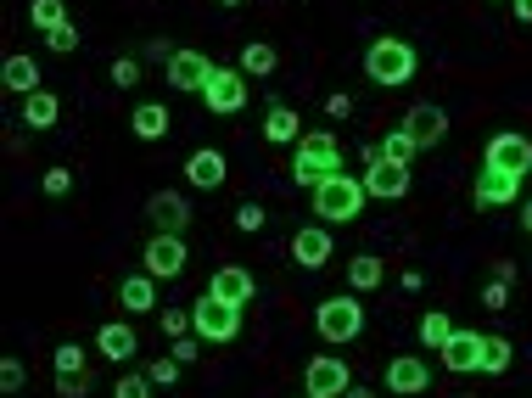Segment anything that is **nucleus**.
<instances>
[{
    "instance_id": "nucleus-24",
    "label": "nucleus",
    "mask_w": 532,
    "mask_h": 398,
    "mask_svg": "<svg viewBox=\"0 0 532 398\" xmlns=\"http://www.w3.org/2000/svg\"><path fill=\"white\" fill-rule=\"evenodd\" d=\"M56 118H62V101H56L51 90H34V96L23 101V124L28 129H56Z\"/></svg>"
},
{
    "instance_id": "nucleus-15",
    "label": "nucleus",
    "mask_w": 532,
    "mask_h": 398,
    "mask_svg": "<svg viewBox=\"0 0 532 398\" xmlns=\"http://www.w3.org/2000/svg\"><path fill=\"white\" fill-rule=\"evenodd\" d=\"M146 219H152L157 230H168V236H185V225H191V202H185L180 191H157V197H146Z\"/></svg>"
},
{
    "instance_id": "nucleus-13",
    "label": "nucleus",
    "mask_w": 532,
    "mask_h": 398,
    "mask_svg": "<svg viewBox=\"0 0 532 398\" xmlns=\"http://www.w3.org/2000/svg\"><path fill=\"white\" fill-rule=\"evenodd\" d=\"M404 129H409V141L426 152V146H437L448 135V113L437 107V101H420V107H409V113H404Z\"/></svg>"
},
{
    "instance_id": "nucleus-36",
    "label": "nucleus",
    "mask_w": 532,
    "mask_h": 398,
    "mask_svg": "<svg viewBox=\"0 0 532 398\" xmlns=\"http://www.w3.org/2000/svg\"><path fill=\"white\" fill-rule=\"evenodd\" d=\"M23 382H28L23 359H6V365H0V393H23Z\"/></svg>"
},
{
    "instance_id": "nucleus-23",
    "label": "nucleus",
    "mask_w": 532,
    "mask_h": 398,
    "mask_svg": "<svg viewBox=\"0 0 532 398\" xmlns=\"http://www.w3.org/2000/svg\"><path fill=\"white\" fill-rule=\"evenodd\" d=\"M129 129H135L140 141H163L168 135V107L163 101H140L135 113H129Z\"/></svg>"
},
{
    "instance_id": "nucleus-21",
    "label": "nucleus",
    "mask_w": 532,
    "mask_h": 398,
    "mask_svg": "<svg viewBox=\"0 0 532 398\" xmlns=\"http://www.w3.org/2000/svg\"><path fill=\"white\" fill-rule=\"evenodd\" d=\"M118 303H124V314H152L157 309V275H124V286H118Z\"/></svg>"
},
{
    "instance_id": "nucleus-12",
    "label": "nucleus",
    "mask_w": 532,
    "mask_h": 398,
    "mask_svg": "<svg viewBox=\"0 0 532 398\" xmlns=\"http://www.w3.org/2000/svg\"><path fill=\"white\" fill-rule=\"evenodd\" d=\"M387 387H392L398 398L426 393V387H432V365H426V359H415V354H392V365H387Z\"/></svg>"
},
{
    "instance_id": "nucleus-46",
    "label": "nucleus",
    "mask_w": 532,
    "mask_h": 398,
    "mask_svg": "<svg viewBox=\"0 0 532 398\" xmlns=\"http://www.w3.org/2000/svg\"><path fill=\"white\" fill-rule=\"evenodd\" d=\"M510 6H516V17H521V23H532V0H510Z\"/></svg>"
},
{
    "instance_id": "nucleus-1",
    "label": "nucleus",
    "mask_w": 532,
    "mask_h": 398,
    "mask_svg": "<svg viewBox=\"0 0 532 398\" xmlns=\"http://www.w3.org/2000/svg\"><path fill=\"white\" fill-rule=\"evenodd\" d=\"M331 174H342V146H336L331 129H308L303 141H297V157H292V180L297 185H314L331 180Z\"/></svg>"
},
{
    "instance_id": "nucleus-14",
    "label": "nucleus",
    "mask_w": 532,
    "mask_h": 398,
    "mask_svg": "<svg viewBox=\"0 0 532 398\" xmlns=\"http://www.w3.org/2000/svg\"><path fill=\"white\" fill-rule=\"evenodd\" d=\"M208 79H213V62L202 57V51H174V57H168V85L174 90H196V96H202Z\"/></svg>"
},
{
    "instance_id": "nucleus-4",
    "label": "nucleus",
    "mask_w": 532,
    "mask_h": 398,
    "mask_svg": "<svg viewBox=\"0 0 532 398\" xmlns=\"http://www.w3.org/2000/svg\"><path fill=\"white\" fill-rule=\"evenodd\" d=\"M314 331H320L331 348L353 342V337L364 331V303L353 298V292H336V298H325L320 309H314Z\"/></svg>"
},
{
    "instance_id": "nucleus-48",
    "label": "nucleus",
    "mask_w": 532,
    "mask_h": 398,
    "mask_svg": "<svg viewBox=\"0 0 532 398\" xmlns=\"http://www.w3.org/2000/svg\"><path fill=\"white\" fill-rule=\"evenodd\" d=\"M348 398H376V393H370V387H348Z\"/></svg>"
},
{
    "instance_id": "nucleus-50",
    "label": "nucleus",
    "mask_w": 532,
    "mask_h": 398,
    "mask_svg": "<svg viewBox=\"0 0 532 398\" xmlns=\"http://www.w3.org/2000/svg\"><path fill=\"white\" fill-rule=\"evenodd\" d=\"M303 398H314V393H303Z\"/></svg>"
},
{
    "instance_id": "nucleus-39",
    "label": "nucleus",
    "mask_w": 532,
    "mask_h": 398,
    "mask_svg": "<svg viewBox=\"0 0 532 398\" xmlns=\"http://www.w3.org/2000/svg\"><path fill=\"white\" fill-rule=\"evenodd\" d=\"M191 331V309H163V337H185Z\"/></svg>"
},
{
    "instance_id": "nucleus-16",
    "label": "nucleus",
    "mask_w": 532,
    "mask_h": 398,
    "mask_svg": "<svg viewBox=\"0 0 532 398\" xmlns=\"http://www.w3.org/2000/svg\"><path fill=\"white\" fill-rule=\"evenodd\" d=\"M521 197V174H504V169H488L476 174V208H504V202Z\"/></svg>"
},
{
    "instance_id": "nucleus-29",
    "label": "nucleus",
    "mask_w": 532,
    "mask_h": 398,
    "mask_svg": "<svg viewBox=\"0 0 532 398\" xmlns=\"http://www.w3.org/2000/svg\"><path fill=\"white\" fill-rule=\"evenodd\" d=\"M454 337V320H448L443 309H432V314H420V348H443V342Z\"/></svg>"
},
{
    "instance_id": "nucleus-40",
    "label": "nucleus",
    "mask_w": 532,
    "mask_h": 398,
    "mask_svg": "<svg viewBox=\"0 0 532 398\" xmlns=\"http://www.w3.org/2000/svg\"><path fill=\"white\" fill-rule=\"evenodd\" d=\"M264 219H269V214L258 208V202H241V208H236V225H241V230H264Z\"/></svg>"
},
{
    "instance_id": "nucleus-34",
    "label": "nucleus",
    "mask_w": 532,
    "mask_h": 398,
    "mask_svg": "<svg viewBox=\"0 0 532 398\" xmlns=\"http://www.w3.org/2000/svg\"><path fill=\"white\" fill-rule=\"evenodd\" d=\"M45 45H51L56 57H68V51H79V29H73V23H62V29L45 34Z\"/></svg>"
},
{
    "instance_id": "nucleus-8",
    "label": "nucleus",
    "mask_w": 532,
    "mask_h": 398,
    "mask_svg": "<svg viewBox=\"0 0 532 398\" xmlns=\"http://www.w3.org/2000/svg\"><path fill=\"white\" fill-rule=\"evenodd\" d=\"M488 169H504V174H521L527 180V169H532V141L521 135V129H499L488 141V157H482Z\"/></svg>"
},
{
    "instance_id": "nucleus-38",
    "label": "nucleus",
    "mask_w": 532,
    "mask_h": 398,
    "mask_svg": "<svg viewBox=\"0 0 532 398\" xmlns=\"http://www.w3.org/2000/svg\"><path fill=\"white\" fill-rule=\"evenodd\" d=\"M504 303H510V281H488V286H482V309L504 314Z\"/></svg>"
},
{
    "instance_id": "nucleus-32",
    "label": "nucleus",
    "mask_w": 532,
    "mask_h": 398,
    "mask_svg": "<svg viewBox=\"0 0 532 398\" xmlns=\"http://www.w3.org/2000/svg\"><path fill=\"white\" fill-rule=\"evenodd\" d=\"M56 376H84V348L79 342H62V348H56Z\"/></svg>"
},
{
    "instance_id": "nucleus-3",
    "label": "nucleus",
    "mask_w": 532,
    "mask_h": 398,
    "mask_svg": "<svg viewBox=\"0 0 532 398\" xmlns=\"http://www.w3.org/2000/svg\"><path fill=\"white\" fill-rule=\"evenodd\" d=\"M364 73H370V85L398 90V85H409V79L420 73V57H415V45L409 40H376L370 51H364Z\"/></svg>"
},
{
    "instance_id": "nucleus-6",
    "label": "nucleus",
    "mask_w": 532,
    "mask_h": 398,
    "mask_svg": "<svg viewBox=\"0 0 532 398\" xmlns=\"http://www.w3.org/2000/svg\"><path fill=\"white\" fill-rule=\"evenodd\" d=\"M348 387H353L348 359L320 354V359H308V365H303V393H314V398H348Z\"/></svg>"
},
{
    "instance_id": "nucleus-45",
    "label": "nucleus",
    "mask_w": 532,
    "mask_h": 398,
    "mask_svg": "<svg viewBox=\"0 0 532 398\" xmlns=\"http://www.w3.org/2000/svg\"><path fill=\"white\" fill-rule=\"evenodd\" d=\"M146 57H152V62H168L174 51H168V40H152V45H146Z\"/></svg>"
},
{
    "instance_id": "nucleus-22",
    "label": "nucleus",
    "mask_w": 532,
    "mask_h": 398,
    "mask_svg": "<svg viewBox=\"0 0 532 398\" xmlns=\"http://www.w3.org/2000/svg\"><path fill=\"white\" fill-rule=\"evenodd\" d=\"M0 79H6V90H17V96H34V90H40V62L17 51V57H6Z\"/></svg>"
},
{
    "instance_id": "nucleus-11",
    "label": "nucleus",
    "mask_w": 532,
    "mask_h": 398,
    "mask_svg": "<svg viewBox=\"0 0 532 398\" xmlns=\"http://www.w3.org/2000/svg\"><path fill=\"white\" fill-rule=\"evenodd\" d=\"M482 348H488L482 331H460V326H454V337H448L437 354H443V365L454 370V376H471V370H482Z\"/></svg>"
},
{
    "instance_id": "nucleus-41",
    "label": "nucleus",
    "mask_w": 532,
    "mask_h": 398,
    "mask_svg": "<svg viewBox=\"0 0 532 398\" xmlns=\"http://www.w3.org/2000/svg\"><path fill=\"white\" fill-rule=\"evenodd\" d=\"M68 191H73V174H68V169H51V174H45V197H68Z\"/></svg>"
},
{
    "instance_id": "nucleus-7",
    "label": "nucleus",
    "mask_w": 532,
    "mask_h": 398,
    "mask_svg": "<svg viewBox=\"0 0 532 398\" xmlns=\"http://www.w3.org/2000/svg\"><path fill=\"white\" fill-rule=\"evenodd\" d=\"M364 191H370L376 202H404L409 197V163L370 157V163H364Z\"/></svg>"
},
{
    "instance_id": "nucleus-25",
    "label": "nucleus",
    "mask_w": 532,
    "mask_h": 398,
    "mask_svg": "<svg viewBox=\"0 0 532 398\" xmlns=\"http://www.w3.org/2000/svg\"><path fill=\"white\" fill-rule=\"evenodd\" d=\"M264 141H275V146L303 141V118H297L292 107H269V118H264Z\"/></svg>"
},
{
    "instance_id": "nucleus-27",
    "label": "nucleus",
    "mask_w": 532,
    "mask_h": 398,
    "mask_svg": "<svg viewBox=\"0 0 532 398\" xmlns=\"http://www.w3.org/2000/svg\"><path fill=\"white\" fill-rule=\"evenodd\" d=\"M381 275H387V264H381L376 253H359V258L348 264V286H353V292H376Z\"/></svg>"
},
{
    "instance_id": "nucleus-37",
    "label": "nucleus",
    "mask_w": 532,
    "mask_h": 398,
    "mask_svg": "<svg viewBox=\"0 0 532 398\" xmlns=\"http://www.w3.org/2000/svg\"><path fill=\"white\" fill-rule=\"evenodd\" d=\"M112 85H118V90L140 85V62L135 57H118V62H112Z\"/></svg>"
},
{
    "instance_id": "nucleus-20",
    "label": "nucleus",
    "mask_w": 532,
    "mask_h": 398,
    "mask_svg": "<svg viewBox=\"0 0 532 398\" xmlns=\"http://www.w3.org/2000/svg\"><path fill=\"white\" fill-rule=\"evenodd\" d=\"M96 348L112 359V365H129V359H135V348H140V337L124 326V320H107V326L96 331Z\"/></svg>"
},
{
    "instance_id": "nucleus-28",
    "label": "nucleus",
    "mask_w": 532,
    "mask_h": 398,
    "mask_svg": "<svg viewBox=\"0 0 532 398\" xmlns=\"http://www.w3.org/2000/svg\"><path fill=\"white\" fill-rule=\"evenodd\" d=\"M28 23H34V29H62V23H68V6H62V0H28Z\"/></svg>"
},
{
    "instance_id": "nucleus-5",
    "label": "nucleus",
    "mask_w": 532,
    "mask_h": 398,
    "mask_svg": "<svg viewBox=\"0 0 532 398\" xmlns=\"http://www.w3.org/2000/svg\"><path fill=\"white\" fill-rule=\"evenodd\" d=\"M191 331L202 342H236L241 337V309L224 303L219 292H202V298L191 303Z\"/></svg>"
},
{
    "instance_id": "nucleus-43",
    "label": "nucleus",
    "mask_w": 532,
    "mask_h": 398,
    "mask_svg": "<svg viewBox=\"0 0 532 398\" xmlns=\"http://www.w3.org/2000/svg\"><path fill=\"white\" fill-rule=\"evenodd\" d=\"M196 354H202V337H174V359H180V365H191Z\"/></svg>"
},
{
    "instance_id": "nucleus-30",
    "label": "nucleus",
    "mask_w": 532,
    "mask_h": 398,
    "mask_svg": "<svg viewBox=\"0 0 532 398\" xmlns=\"http://www.w3.org/2000/svg\"><path fill=\"white\" fill-rule=\"evenodd\" d=\"M510 370V337L488 331V348H482V376H504Z\"/></svg>"
},
{
    "instance_id": "nucleus-31",
    "label": "nucleus",
    "mask_w": 532,
    "mask_h": 398,
    "mask_svg": "<svg viewBox=\"0 0 532 398\" xmlns=\"http://www.w3.org/2000/svg\"><path fill=\"white\" fill-rule=\"evenodd\" d=\"M415 152H420V146L409 141V129H392L387 141H381V157H392V163H409Z\"/></svg>"
},
{
    "instance_id": "nucleus-10",
    "label": "nucleus",
    "mask_w": 532,
    "mask_h": 398,
    "mask_svg": "<svg viewBox=\"0 0 532 398\" xmlns=\"http://www.w3.org/2000/svg\"><path fill=\"white\" fill-rule=\"evenodd\" d=\"M202 101H208V113H241V107H247V73L241 68H213Z\"/></svg>"
},
{
    "instance_id": "nucleus-35",
    "label": "nucleus",
    "mask_w": 532,
    "mask_h": 398,
    "mask_svg": "<svg viewBox=\"0 0 532 398\" xmlns=\"http://www.w3.org/2000/svg\"><path fill=\"white\" fill-rule=\"evenodd\" d=\"M146 376H152V387H174V382H180V359H152Z\"/></svg>"
},
{
    "instance_id": "nucleus-49",
    "label": "nucleus",
    "mask_w": 532,
    "mask_h": 398,
    "mask_svg": "<svg viewBox=\"0 0 532 398\" xmlns=\"http://www.w3.org/2000/svg\"><path fill=\"white\" fill-rule=\"evenodd\" d=\"M219 6H241V0H219Z\"/></svg>"
},
{
    "instance_id": "nucleus-42",
    "label": "nucleus",
    "mask_w": 532,
    "mask_h": 398,
    "mask_svg": "<svg viewBox=\"0 0 532 398\" xmlns=\"http://www.w3.org/2000/svg\"><path fill=\"white\" fill-rule=\"evenodd\" d=\"M84 393H90L84 376H56V398H84Z\"/></svg>"
},
{
    "instance_id": "nucleus-2",
    "label": "nucleus",
    "mask_w": 532,
    "mask_h": 398,
    "mask_svg": "<svg viewBox=\"0 0 532 398\" xmlns=\"http://www.w3.org/2000/svg\"><path fill=\"white\" fill-rule=\"evenodd\" d=\"M364 197H370L364 180H353V174L342 169V174L314 185V214H320V225H348V219L364 214Z\"/></svg>"
},
{
    "instance_id": "nucleus-26",
    "label": "nucleus",
    "mask_w": 532,
    "mask_h": 398,
    "mask_svg": "<svg viewBox=\"0 0 532 398\" xmlns=\"http://www.w3.org/2000/svg\"><path fill=\"white\" fill-rule=\"evenodd\" d=\"M275 62H280V51L269 40H252V45H241V62L236 68L241 73H258V79H269V73H275Z\"/></svg>"
},
{
    "instance_id": "nucleus-17",
    "label": "nucleus",
    "mask_w": 532,
    "mask_h": 398,
    "mask_svg": "<svg viewBox=\"0 0 532 398\" xmlns=\"http://www.w3.org/2000/svg\"><path fill=\"white\" fill-rule=\"evenodd\" d=\"M224 174H230V163H224V152H213V146H202V152L185 157V180H191L196 191H219Z\"/></svg>"
},
{
    "instance_id": "nucleus-44",
    "label": "nucleus",
    "mask_w": 532,
    "mask_h": 398,
    "mask_svg": "<svg viewBox=\"0 0 532 398\" xmlns=\"http://www.w3.org/2000/svg\"><path fill=\"white\" fill-rule=\"evenodd\" d=\"M325 113H331V118H353V101L348 96H331V101H325Z\"/></svg>"
},
{
    "instance_id": "nucleus-19",
    "label": "nucleus",
    "mask_w": 532,
    "mask_h": 398,
    "mask_svg": "<svg viewBox=\"0 0 532 398\" xmlns=\"http://www.w3.org/2000/svg\"><path fill=\"white\" fill-rule=\"evenodd\" d=\"M292 258L303 264V270H325V264H331V236H325L320 225L297 230V236H292Z\"/></svg>"
},
{
    "instance_id": "nucleus-33",
    "label": "nucleus",
    "mask_w": 532,
    "mask_h": 398,
    "mask_svg": "<svg viewBox=\"0 0 532 398\" xmlns=\"http://www.w3.org/2000/svg\"><path fill=\"white\" fill-rule=\"evenodd\" d=\"M112 398H152V376L140 370V376H124V382H112Z\"/></svg>"
},
{
    "instance_id": "nucleus-9",
    "label": "nucleus",
    "mask_w": 532,
    "mask_h": 398,
    "mask_svg": "<svg viewBox=\"0 0 532 398\" xmlns=\"http://www.w3.org/2000/svg\"><path fill=\"white\" fill-rule=\"evenodd\" d=\"M185 258H191L185 236H168V230H157L152 242H146V275H157V281H174V275H185Z\"/></svg>"
},
{
    "instance_id": "nucleus-18",
    "label": "nucleus",
    "mask_w": 532,
    "mask_h": 398,
    "mask_svg": "<svg viewBox=\"0 0 532 398\" xmlns=\"http://www.w3.org/2000/svg\"><path fill=\"white\" fill-rule=\"evenodd\" d=\"M208 292H219L224 303H236V309H247V303L258 298V281H252V275L241 270V264H224V270H213Z\"/></svg>"
},
{
    "instance_id": "nucleus-47",
    "label": "nucleus",
    "mask_w": 532,
    "mask_h": 398,
    "mask_svg": "<svg viewBox=\"0 0 532 398\" xmlns=\"http://www.w3.org/2000/svg\"><path fill=\"white\" fill-rule=\"evenodd\" d=\"M521 230H527V236H532V202H527V208H521Z\"/></svg>"
}]
</instances>
